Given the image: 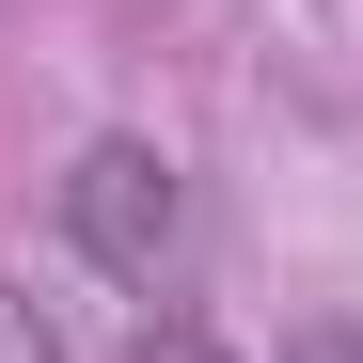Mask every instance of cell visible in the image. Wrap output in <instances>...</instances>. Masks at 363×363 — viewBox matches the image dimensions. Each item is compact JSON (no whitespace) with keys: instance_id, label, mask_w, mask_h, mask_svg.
I'll use <instances>...</instances> for the list:
<instances>
[{"instance_id":"obj_1","label":"cell","mask_w":363,"mask_h":363,"mask_svg":"<svg viewBox=\"0 0 363 363\" xmlns=\"http://www.w3.org/2000/svg\"><path fill=\"white\" fill-rule=\"evenodd\" d=\"M64 237L111 284H158L174 253H190V174H174L158 143H79L64 158Z\"/></svg>"},{"instance_id":"obj_3","label":"cell","mask_w":363,"mask_h":363,"mask_svg":"<svg viewBox=\"0 0 363 363\" xmlns=\"http://www.w3.org/2000/svg\"><path fill=\"white\" fill-rule=\"evenodd\" d=\"M143 363H237L221 332H143Z\"/></svg>"},{"instance_id":"obj_2","label":"cell","mask_w":363,"mask_h":363,"mask_svg":"<svg viewBox=\"0 0 363 363\" xmlns=\"http://www.w3.org/2000/svg\"><path fill=\"white\" fill-rule=\"evenodd\" d=\"M0 363H64V332L32 316V284H0Z\"/></svg>"},{"instance_id":"obj_4","label":"cell","mask_w":363,"mask_h":363,"mask_svg":"<svg viewBox=\"0 0 363 363\" xmlns=\"http://www.w3.org/2000/svg\"><path fill=\"white\" fill-rule=\"evenodd\" d=\"M300 363H363V332H347V316H332V332H300Z\"/></svg>"}]
</instances>
